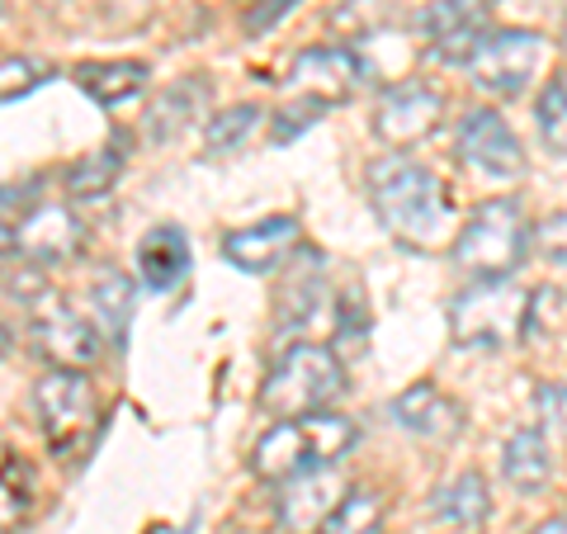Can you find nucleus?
Wrapping results in <instances>:
<instances>
[{
  "label": "nucleus",
  "instance_id": "1",
  "mask_svg": "<svg viewBox=\"0 0 567 534\" xmlns=\"http://www.w3.org/2000/svg\"><path fill=\"white\" fill-rule=\"evenodd\" d=\"M369 204L379 223L412 251H440L454 233V208L435 171H425L412 156H379L369 166Z\"/></svg>",
  "mask_w": 567,
  "mask_h": 534
},
{
  "label": "nucleus",
  "instance_id": "2",
  "mask_svg": "<svg viewBox=\"0 0 567 534\" xmlns=\"http://www.w3.org/2000/svg\"><path fill=\"white\" fill-rule=\"evenodd\" d=\"M360 440L354 421L341 412H312V417H293V421H279L270 425L256 450H251V473L265 477V483H284L293 473H308V469H322V464H341L350 454V444Z\"/></svg>",
  "mask_w": 567,
  "mask_h": 534
},
{
  "label": "nucleus",
  "instance_id": "3",
  "mask_svg": "<svg viewBox=\"0 0 567 534\" xmlns=\"http://www.w3.org/2000/svg\"><path fill=\"white\" fill-rule=\"evenodd\" d=\"M346 393V364L336 360L331 346H293L284 350V360L270 369V379L260 388V412L275 421H293V417H312Z\"/></svg>",
  "mask_w": 567,
  "mask_h": 534
},
{
  "label": "nucleus",
  "instance_id": "4",
  "mask_svg": "<svg viewBox=\"0 0 567 534\" xmlns=\"http://www.w3.org/2000/svg\"><path fill=\"white\" fill-rule=\"evenodd\" d=\"M529 294L516 279H473V289L450 302V336L464 350H502L516 346L529 322Z\"/></svg>",
  "mask_w": 567,
  "mask_h": 534
},
{
  "label": "nucleus",
  "instance_id": "5",
  "mask_svg": "<svg viewBox=\"0 0 567 534\" xmlns=\"http://www.w3.org/2000/svg\"><path fill=\"white\" fill-rule=\"evenodd\" d=\"M529 246V223L516 199H487L468 213V223L454 237V260L458 270L473 279H506L520 270Z\"/></svg>",
  "mask_w": 567,
  "mask_h": 534
},
{
  "label": "nucleus",
  "instance_id": "6",
  "mask_svg": "<svg viewBox=\"0 0 567 534\" xmlns=\"http://www.w3.org/2000/svg\"><path fill=\"white\" fill-rule=\"evenodd\" d=\"M33 412H39L43 440L52 454H81L100 425V393L85 369L52 364L33 383Z\"/></svg>",
  "mask_w": 567,
  "mask_h": 534
},
{
  "label": "nucleus",
  "instance_id": "7",
  "mask_svg": "<svg viewBox=\"0 0 567 534\" xmlns=\"http://www.w3.org/2000/svg\"><path fill=\"white\" fill-rule=\"evenodd\" d=\"M24 312H29V336H33V350L48 355L52 364L62 369H91L100 360V327L85 322V317L62 302L58 294L43 289L39 270L29 275V289L20 294Z\"/></svg>",
  "mask_w": 567,
  "mask_h": 534
},
{
  "label": "nucleus",
  "instance_id": "8",
  "mask_svg": "<svg viewBox=\"0 0 567 534\" xmlns=\"http://www.w3.org/2000/svg\"><path fill=\"white\" fill-rule=\"evenodd\" d=\"M544 62V39L529 29H496V33H483L477 48L468 52V81L477 91H487L496 100H516L529 81H535V71Z\"/></svg>",
  "mask_w": 567,
  "mask_h": 534
},
{
  "label": "nucleus",
  "instance_id": "9",
  "mask_svg": "<svg viewBox=\"0 0 567 534\" xmlns=\"http://www.w3.org/2000/svg\"><path fill=\"white\" fill-rule=\"evenodd\" d=\"M289 91L303 95V100H317V104H346L360 95V85L369 81V66L354 48L346 43H327V48H308L298 52L293 66H289Z\"/></svg>",
  "mask_w": 567,
  "mask_h": 534
},
{
  "label": "nucleus",
  "instance_id": "10",
  "mask_svg": "<svg viewBox=\"0 0 567 534\" xmlns=\"http://www.w3.org/2000/svg\"><path fill=\"white\" fill-rule=\"evenodd\" d=\"M85 251V227L66 204H33L20 223H14V256L33 270L48 265H66Z\"/></svg>",
  "mask_w": 567,
  "mask_h": 534
},
{
  "label": "nucleus",
  "instance_id": "11",
  "mask_svg": "<svg viewBox=\"0 0 567 534\" xmlns=\"http://www.w3.org/2000/svg\"><path fill=\"white\" fill-rule=\"evenodd\" d=\"M458 156L492 175V181H516L525 171V152H520V137L511 133V123L492 110H468L458 119Z\"/></svg>",
  "mask_w": 567,
  "mask_h": 534
},
{
  "label": "nucleus",
  "instance_id": "12",
  "mask_svg": "<svg viewBox=\"0 0 567 534\" xmlns=\"http://www.w3.org/2000/svg\"><path fill=\"white\" fill-rule=\"evenodd\" d=\"M279 525L289 530V534H317L322 530V521L346 502V477L336 464H322V469H308V473H293V477H284L279 483Z\"/></svg>",
  "mask_w": 567,
  "mask_h": 534
},
{
  "label": "nucleus",
  "instance_id": "13",
  "mask_svg": "<svg viewBox=\"0 0 567 534\" xmlns=\"http://www.w3.org/2000/svg\"><path fill=\"white\" fill-rule=\"evenodd\" d=\"M440 110H445V100H440L435 85H425V81H402V85H393V91L379 100V110H374V133L388 142V147L402 152V147H412V142H421V137L435 133Z\"/></svg>",
  "mask_w": 567,
  "mask_h": 534
},
{
  "label": "nucleus",
  "instance_id": "14",
  "mask_svg": "<svg viewBox=\"0 0 567 534\" xmlns=\"http://www.w3.org/2000/svg\"><path fill=\"white\" fill-rule=\"evenodd\" d=\"M298 246H303V227H298V218H265V223L227 233L223 256L241 275H270V270H279V265L293 260Z\"/></svg>",
  "mask_w": 567,
  "mask_h": 534
},
{
  "label": "nucleus",
  "instance_id": "15",
  "mask_svg": "<svg viewBox=\"0 0 567 534\" xmlns=\"http://www.w3.org/2000/svg\"><path fill=\"white\" fill-rule=\"evenodd\" d=\"M393 421L402 431H412L416 440L445 444L464 431V407H458L445 388H435L431 379H416L412 388H402L393 398Z\"/></svg>",
  "mask_w": 567,
  "mask_h": 534
},
{
  "label": "nucleus",
  "instance_id": "16",
  "mask_svg": "<svg viewBox=\"0 0 567 534\" xmlns=\"http://www.w3.org/2000/svg\"><path fill=\"white\" fill-rule=\"evenodd\" d=\"M208 104H213V81L208 76H181L171 85V91H162L152 100V110H147V142H175L189 123H199V114H208Z\"/></svg>",
  "mask_w": 567,
  "mask_h": 534
},
{
  "label": "nucleus",
  "instance_id": "17",
  "mask_svg": "<svg viewBox=\"0 0 567 534\" xmlns=\"http://www.w3.org/2000/svg\"><path fill=\"white\" fill-rule=\"evenodd\" d=\"M137 275L152 294H171L181 289V279L189 275V237L175 223L152 227L147 237L137 242Z\"/></svg>",
  "mask_w": 567,
  "mask_h": 534
},
{
  "label": "nucleus",
  "instance_id": "18",
  "mask_svg": "<svg viewBox=\"0 0 567 534\" xmlns=\"http://www.w3.org/2000/svg\"><path fill=\"white\" fill-rule=\"evenodd\" d=\"M496 6H502V0H431V6L416 14V33L431 39V48L464 39V33H483Z\"/></svg>",
  "mask_w": 567,
  "mask_h": 534
},
{
  "label": "nucleus",
  "instance_id": "19",
  "mask_svg": "<svg viewBox=\"0 0 567 534\" xmlns=\"http://www.w3.org/2000/svg\"><path fill=\"white\" fill-rule=\"evenodd\" d=\"M435 521H445L450 530H477L492 515V492L483 473H458L454 483H445L431 496Z\"/></svg>",
  "mask_w": 567,
  "mask_h": 534
},
{
  "label": "nucleus",
  "instance_id": "20",
  "mask_svg": "<svg viewBox=\"0 0 567 534\" xmlns=\"http://www.w3.org/2000/svg\"><path fill=\"white\" fill-rule=\"evenodd\" d=\"M322 302H327V275H322V260L308 256V260H298L289 279H284V289H279V327H308L317 312H322Z\"/></svg>",
  "mask_w": 567,
  "mask_h": 534
},
{
  "label": "nucleus",
  "instance_id": "21",
  "mask_svg": "<svg viewBox=\"0 0 567 534\" xmlns=\"http://www.w3.org/2000/svg\"><path fill=\"white\" fill-rule=\"evenodd\" d=\"M71 76H76V85L95 104H123L147 85L152 71H147V62H81Z\"/></svg>",
  "mask_w": 567,
  "mask_h": 534
},
{
  "label": "nucleus",
  "instance_id": "22",
  "mask_svg": "<svg viewBox=\"0 0 567 534\" xmlns=\"http://www.w3.org/2000/svg\"><path fill=\"white\" fill-rule=\"evenodd\" d=\"M502 473L516 492H539L554 473V459H548V440L544 431H516L502 444Z\"/></svg>",
  "mask_w": 567,
  "mask_h": 534
},
{
  "label": "nucleus",
  "instance_id": "23",
  "mask_svg": "<svg viewBox=\"0 0 567 534\" xmlns=\"http://www.w3.org/2000/svg\"><path fill=\"white\" fill-rule=\"evenodd\" d=\"M33 492H39V483H33V469L14 450L0 444V534H14V530L29 525Z\"/></svg>",
  "mask_w": 567,
  "mask_h": 534
},
{
  "label": "nucleus",
  "instance_id": "24",
  "mask_svg": "<svg viewBox=\"0 0 567 534\" xmlns=\"http://www.w3.org/2000/svg\"><path fill=\"white\" fill-rule=\"evenodd\" d=\"M91 302H95V327L104 341L123 346L128 336V322H133V279L118 275V270H104L95 284H91Z\"/></svg>",
  "mask_w": 567,
  "mask_h": 534
},
{
  "label": "nucleus",
  "instance_id": "25",
  "mask_svg": "<svg viewBox=\"0 0 567 534\" xmlns=\"http://www.w3.org/2000/svg\"><path fill=\"white\" fill-rule=\"evenodd\" d=\"M118 175H123V152L114 147H100V152H91V156H81L76 166L66 171V194L71 199H104L114 185H118Z\"/></svg>",
  "mask_w": 567,
  "mask_h": 534
},
{
  "label": "nucleus",
  "instance_id": "26",
  "mask_svg": "<svg viewBox=\"0 0 567 534\" xmlns=\"http://www.w3.org/2000/svg\"><path fill=\"white\" fill-rule=\"evenodd\" d=\"M260 129V110L256 104H233V110L213 114L204 129V156H233L237 147H246V137Z\"/></svg>",
  "mask_w": 567,
  "mask_h": 534
},
{
  "label": "nucleus",
  "instance_id": "27",
  "mask_svg": "<svg viewBox=\"0 0 567 534\" xmlns=\"http://www.w3.org/2000/svg\"><path fill=\"white\" fill-rule=\"evenodd\" d=\"M379 525H383V496L379 492H350L322 521L317 534H379Z\"/></svg>",
  "mask_w": 567,
  "mask_h": 534
},
{
  "label": "nucleus",
  "instance_id": "28",
  "mask_svg": "<svg viewBox=\"0 0 567 534\" xmlns=\"http://www.w3.org/2000/svg\"><path fill=\"white\" fill-rule=\"evenodd\" d=\"M535 119H539V133L548 142V152L567 156V76H554L544 85V95L535 104Z\"/></svg>",
  "mask_w": 567,
  "mask_h": 534
},
{
  "label": "nucleus",
  "instance_id": "29",
  "mask_svg": "<svg viewBox=\"0 0 567 534\" xmlns=\"http://www.w3.org/2000/svg\"><path fill=\"white\" fill-rule=\"evenodd\" d=\"M43 81H52V62H43V58H6L0 62V100H20L29 91H39Z\"/></svg>",
  "mask_w": 567,
  "mask_h": 534
},
{
  "label": "nucleus",
  "instance_id": "30",
  "mask_svg": "<svg viewBox=\"0 0 567 534\" xmlns=\"http://www.w3.org/2000/svg\"><path fill=\"white\" fill-rule=\"evenodd\" d=\"M341 322H336V341L346 350H364V336H369V317H364V289H346L341 302H336Z\"/></svg>",
  "mask_w": 567,
  "mask_h": 534
},
{
  "label": "nucleus",
  "instance_id": "31",
  "mask_svg": "<svg viewBox=\"0 0 567 534\" xmlns=\"http://www.w3.org/2000/svg\"><path fill=\"white\" fill-rule=\"evenodd\" d=\"M322 114H327V104H317V100H303V95H298L293 104H284V110L275 114V142H293L298 133H308Z\"/></svg>",
  "mask_w": 567,
  "mask_h": 534
},
{
  "label": "nucleus",
  "instance_id": "32",
  "mask_svg": "<svg viewBox=\"0 0 567 534\" xmlns=\"http://www.w3.org/2000/svg\"><path fill=\"white\" fill-rule=\"evenodd\" d=\"M535 242H539L544 260H554V265H563V270H567V208L548 213V218L535 227Z\"/></svg>",
  "mask_w": 567,
  "mask_h": 534
},
{
  "label": "nucleus",
  "instance_id": "33",
  "mask_svg": "<svg viewBox=\"0 0 567 534\" xmlns=\"http://www.w3.org/2000/svg\"><path fill=\"white\" fill-rule=\"evenodd\" d=\"M535 407L548 431H563L567 435V383H539L535 388Z\"/></svg>",
  "mask_w": 567,
  "mask_h": 534
},
{
  "label": "nucleus",
  "instance_id": "34",
  "mask_svg": "<svg viewBox=\"0 0 567 534\" xmlns=\"http://www.w3.org/2000/svg\"><path fill=\"white\" fill-rule=\"evenodd\" d=\"M289 10H298V0H256L246 10V33H270Z\"/></svg>",
  "mask_w": 567,
  "mask_h": 534
},
{
  "label": "nucleus",
  "instance_id": "35",
  "mask_svg": "<svg viewBox=\"0 0 567 534\" xmlns=\"http://www.w3.org/2000/svg\"><path fill=\"white\" fill-rule=\"evenodd\" d=\"M10 256H14V223L0 218V265H6Z\"/></svg>",
  "mask_w": 567,
  "mask_h": 534
},
{
  "label": "nucleus",
  "instance_id": "36",
  "mask_svg": "<svg viewBox=\"0 0 567 534\" xmlns=\"http://www.w3.org/2000/svg\"><path fill=\"white\" fill-rule=\"evenodd\" d=\"M529 534H567V521H544V525H535Z\"/></svg>",
  "mask_w": 567,
  "mask_h": 534
},
{
  "label": "nucleus",
  "instance_id": "37",
  "mask_svg": "<svg viewBox=\"0 0 567 534\" xmlns=\"http://www.w3.org/2000/svg\"><path fill=\"white\" fill-rule=\"evenodd\" d=\"M6 350H10V331L0 327V360H6Z\"/></svg>",
  "mask_w": 567,
  "mask_h": 534
},
{
  "label": "nucleus",
  "instance_id": "38",
  "mask_svg": "<svg viewBox=\"0 0 567 534\" xmlns=\"http://www.w3.org/2000/svg\"><path fill=\"white\" fill-rule=\"evenodd\" d=\"M563 48H567V20H563Z\"/></svg>",
  "mask_w": 567,
  "mask_h": 534
},
{
  "label": "nucleus",
  "instance_id": "39",
  "mask_svg": "<svg viewBox=\"0 0 567 534\" xmlns=\"http://www.w3.org/2000/svg\"><path fill=\"white\" fill-rule=\"evenodd\" d=\"M43 6H62V0H43Z\"/></svg>",
  "mask_w": 567,
  "mask_h": 534
}]
</instances>
